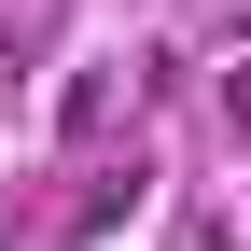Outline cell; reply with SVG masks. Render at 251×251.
Instances as JSON below:
<instances>
[{
	"mask_svg": "<svg viewBox=\"0 0 251 251\" xmlns=\"http://www.w3.org/2000/svg\"><path fill=\"white\" fill-rule=\"evenodd\" d=\"M56 126H70V140H112V84L70 70V84H56Z\"/></svg>",
	"mask_w": 251,
	"mask_h": 251,
	"instance_id": "cell-1",
	"label": "cell"
},
{
	"mask_svg": "<svg viewBox=\"0 0 251 251\" xmlns=\"http://www.w3.org/2000/svg\"><path fill=\"white\" fill-rule=\"evenodd\" d=\"M126 209H140V168H112V181H98V196H84V209H70V224H84V237H112V224H126Z\"/></svg>",
	"mask_w": 251,
	"mask_h": 251,
	"instance_id": "cell-2",
	"label": "cell"
},
{
	"mask_svg": "<svg viewBox=\"0 0 251 251\" xmlns=\"http://www.w3.org/2000/svg\"><path fill=\"white\" fill-rule=\"evenodd\" d=\"M224 112H237V140H251V70H237V84H224Z\"/></svg>",
	"mask_w": 251,
	"mask_h": 251,
	"instance_id": "cell-3",
	"label": "cell"
}]
</instances>
